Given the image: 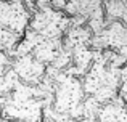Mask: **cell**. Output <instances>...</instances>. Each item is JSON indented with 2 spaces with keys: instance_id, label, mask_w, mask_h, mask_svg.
<instances>
[{
  "instance_id": "6da1fadb",
  "label": "cell",
  "mask_w": 127,
  "mask_h": 122,
  "mask_svg": "<svg viewBox=\"0 0 127 122\" xmlns=\"http://www.w3.org/2000/svg\"><path fill=\"white\" fill-rule=\"evenodd\" d=\"M126 75H127V74H124V77H126Z\"/></svg>"
}]
</instances>
